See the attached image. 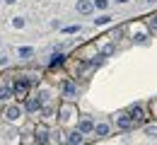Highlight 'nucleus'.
Listing matches in <instances>:
<instances>
[{
	"label": "nucleus",
	"mask_w": 157,
	"mask_h": 145,
	"mask_svg": "<svg viewBox=\"0 0 157 145\" xmlns=\"http://www.w3.org/2000/svg\"><path fill=\"white\" fill-rule=\"evenodd\" d=\"M155 114H157V104H155Z\"/></svg>",
	"instance_id": "393cba45"
},
{
	"label": "nucleus",
	"mask_w": 157,
	"mask_h": 145,
	"mask_svg": "<svg viewBox=\"0 0 157 145\" xmlns=\"http://www.w3.org/2000/svg\"><path fill=\"white\" fill-rule=\"evenodd\" d=\"M109 22H111V17H109V15H101V17H97V20H94V24H97V27H104V24H109Z\"/></svg>",
	"instance_id": "f3484780"
},
{
	"label": "nucleus",
	"mask_w": 157,
	"mask_h": 145,
	"mask_svg": "<svg viewBox=\"0 0 157 145\" xmlns=\"http://www.w3.org/2000/svg\"><path fill=\"white\" fill-rule=\"evenodd\" d=\"M36 140L39 143H48V131L41 126V128H36Z\"/></svg>",
	"instance_id": "4468645a"
},
{
	"label": "nucleus",
	"mask_w": 157,
	"mask_h": 145,
	"mask_svg": "<svg viewBox=\"0 0 157 145\" xmlns=\"http://www.w3.org/2000/svg\"><path fill=\"white\" fill-rule=\"evenodd\" d=\"M114 53H116V46H114V44L101 46V56H114Z\"/></svg>",
	"instance_id": "dca6fc26"
},
{
	"label": "nucleus",
	"mask_w": 157,
	"mask_h": 145,
	"mask_svg": "<svg viewBox=\"0 0 157 145\" xmlns=\"http://www.w3.org/2000/svg\"><path fill=\"white\" fill-rule=\"evenodd\" d=\"M106 5H109V0H94V7L99 10H106Z\"/></svg>",
	"instance_id": "412c9836"
},
{
	"label": "nucleus",
	"mask_w": 157,
	"mask_h": 145,
	"mask_svg": "<svg viewBox=\"0 0 157 145\" xmlns=\"http://www.w3.org/2000/svg\"><path fill=\"white\" fill-rule=\"evenodd\" d=\"M22 114H24V109H22L20 104H10V106H5V111H2V116H5L7 121H20Z\"/></svg>",
	"instance_id": "f03ea898"
},
{
	"label": "nucleus",
	"mask_w": 157,
	"mask_h": 145,
	"mask_svg": "<svg viewBox=\"0 0 157 145\" xmlns=\"http://www.w3.org/2000/svg\"><path fill=\"white\" fill-rule=\"evenodd\" d=\"M63 32H65V34H78V32H80V24H70V27H65Z\"/></svg>",
	"instance_id": "a211bd4d"
},
{
	"label": "nucleus",
	"mask_w": 157,
	"mask_h": 145,
	"mask_svg": "<svg viewBox=\"0 0 157 145\" xmlns=\"http://www.w3.org/2000/svg\"><path fill=\"white\" fill-rule=\"evenodd\" d=\"M65 140H68V143H73V145H80L82 140H85V138H82V133H80V131H75V133H70Z\"/></svg>",
	"instance_id": "ddd939ff"
},
{
	"label": "nucleus",
	"mask_w": 157,
	"mask_h": 145,
	"mask_svg": "<svg viewBox=\"0 0 157 145\" xmlns=\"http://www.w3.org/2000/svg\"><path fill=\"white\" fill-rule=\"evenodd\" d=\"M92 128H94V124L90 121V119H80V124H78V131L85 135V133H92Z\"/></svg>",
	"instance_id": "9d476101"
},
{
	"label": "nucleus",
	"mask_w": 157,
	"mask_h": 145,
	"mask_svg": "<svg viewBox=\"0 0 157 145\" xmlns=\"http://www.w3.org/2000/svg\"><path fill=\"white\" fill-rule=\"evenodd\" d=\"M116 126L121 128V131H131V128L136 126V121L131 119V114H118L116 116Z\"/></svg>",
	"instance_id": "20e7f679"
},
{
	"label": "nucleus",
	"mask_w": 157,
	"mask_h": 145,
	"mask_svg": "<svg viewBox=\"0 0 157 145\" xmlns=\"http://www.w3.org/2000/svg\"><path fill=\"white\" fill-rule=\"evenodd\" d=\"M63 94H65V99H75V94H78L75 82H65L63 85Z\"/></svg>",
	"instance_id": "1a4fd4ad"
},
{
	"label": "nucleus",
	"mask_w": 157,
	"mask_h": 145,
	"mask_svg": "<svg viewBox=\"0 0 157 145\" xmlns=\"http://www.w3.org/2000/svg\"><path fill=\"white\" fill-rule=\"evenodd\" d=\"M17 53H20L22 58H27V56H32V53H34V51H32V48H29V46H22L20 51H17Z\"/></svg>",
	"instance_id": "6ab92c4d"
},
{
	"label": "nucleus",
	"mask_w": 157,
	"mask_h": 145,
	"mask_svg": "<svg viewBox=\"0 0 157 145\" xmlns=\"http://www.w3.org/2000/svg\"><path fill=\"white\" fill-rule=\"evenodd\" d=\"M24 106H27V111H32V114H34V111H39L41 106H44V102H41V99H36V97H29V94H27V97H24Z\"/></svg>",
	"instance_id": "39448f33"
},
{
	"label": "nucleus",
	"mask_w": 157,
	"mask_h": 145,
	"mask_svg": "<svg viewBox=\"0 0 157 145\" xmlns=\"http://www.w3.org/2000/svg\"><path fill=\"white\" fill-rule=\"evenodd\" d=\"M5 2H7V5H15V2H17V0H5Z\"/></svg>",
	"instance_id": "5701e85b"
},
{
	"label": "nucleus",
	"mask_w": 157,
	"mask_h": 145,
	"mask_svg": "<svg viewBox=\"0 0 157 145\" xmlns=\"http://www.w3.org/2000/svg\"><path fill=\"white\" fill-rule=\"evenodd\" d=\"M109 131H111V126L106 124V121H101V124H94V128H92V133H94L97 138H106V135H109Z\"/></svg>",
	"instance_id": "423d86ee"
},
{
	"label": "nucleus",
	"mask_w": 157,
	"mask_h": 145,
	"mask_svg": "<svg viewBox=\"0 0 157 145\" xmlns=\"http://www.w3.org/2000/svg\"><path fill=\"white\" fill-rule=\"evenodd\" d=\"M10 97H12V85H10V82L0 85V102H7Z\"/></svg>",
	"instance_id": "9b49d317"
},
{
	"label": "nucleus",
	"mask_w": 157,
	"mask_h": 145,
	"mask_svg": "<svg viewBox=\"0 0 157 145\" xmlns=\"http://www.w3.org/2000/svg\"><path fill=\"white\" fill-rule=\"evenodd\" d=\"M60 119H63V121H68V119H73V114H75V106H73V104L70 102H65V104H60Z\"/></svg>",
	"instance_id": "0eeeda50"
},
{
	"label": "nucleus",
	"mask_w": 157,
	"mask_h": 145,
	"mask_svg": "<svg viewBox=\"0 0 157 145\" xmlns=\"http://www.w3.org/2000/svg\"><path fill=\"white\" fill-rule=\"evenodd\" d=\"M128 114H131V119H133V121H145V119H147V114H145V106H143V104H131V109H128Z\"/></svg>",
	"instance_id": "7ed1b4c3"
},
{
	"label": "nucleus",
	"mask_w": 157,
	"mask_h": 145,
	"mask_svg": "<svg viewBox=\"0 0 157 145\" xmlns=\"http://www.w3.org/2000/svg\"><path fill=\"white\" fill-rule=\"evenodd\" d=\"M116 2H121V5H126V2H128V0H116Z\"/></svg>",
	"instance_id": "b1692460"
},
{
	"label": "nucleus",
	"mask_w": 157,
	"mask_h": 145,
	"mask_svg": "<svg viewBox=\"0 0 157 145\" xmlns=\"http://www.w3.org/2000/svg\"><path fill=\"white\" fill-rule=\"evenodd\" d=\"M94 10V2L92 0H78V12L80 15H90Z\"/></svg>",
	"instance_id": "6e6552de"
},
{
	"label": "nucleus",
	"mask_w": 157,
	"mask_h": 145,
	"mask_svg": "<svg viewBox=\"0 0 157 145\" xmlns=\"http://www.w3.org/2000/svg\"><path fill=\"white\" fill-rule=\"evenodd\" d=\"M29 87H32V82H29V80H17V82H12V97L24 99V97L29 94Z\"/></svg>",
	"instance_id": "f257e3e1"
},
{
	"label": "nucleus",
	"mask_w": 157,
	"mask_h": 145,
	"mask_svg": "<svg viewBox=\"0 0 157 145\" xmlns=\"http://www.w3.org/2000/svg\"><path fill=\"white\" fill-rule=\"evenodd\" d=\"M12 27H15V29H22V27H24V20H22V17H15V20H12Z\"/></svg>",
	"instance_id": "aec40b11"
},
{
	"label": "nucleus",
	"mask_w": 157,
	"mask_h": 145,
	"mask_svg": "<svg viewBox=\"0 0 157 145\" xmlns=\"http://www.w3.org/2000/svg\"><path fill=\"white\" fill-rule=\"evenodd\" d=\"M145 24H147L150 32H157V15H150V17L145 20Z\"/></svg>",
	"instance_id": "2eb2a0df"
},
{
	"label": "nucleus",
	"mask_w": 157,
	"mask_h": 145,
	"mask_svg": "<svg viewBox=\"0 0 157 145\" xmlns=\"http://www.w3.org/2000/svg\"><path fill=\"white\" fill-rule=\"evenodd\" d=\"M63 63H65V56H63V53H53L48 65H51V68H58V65H63Z\"/></svg>",
	"instance_id": "f8f14e48"
},
{
	"label": "nucleus",
	"mask_w": 157,
	"mask_h": 145,
	"mask_svg": "<svg viewBox=\"0 0 157 145\" xmlns=\"http://www.w3.org/2000/svg\"><path fill=\"white\" fill-rule=\"evenodd\" d=\"M147 135H152V138H157V128H147Z\"/></svg>",
	"instance_id": "4be33fe9"
}]
</instances>
